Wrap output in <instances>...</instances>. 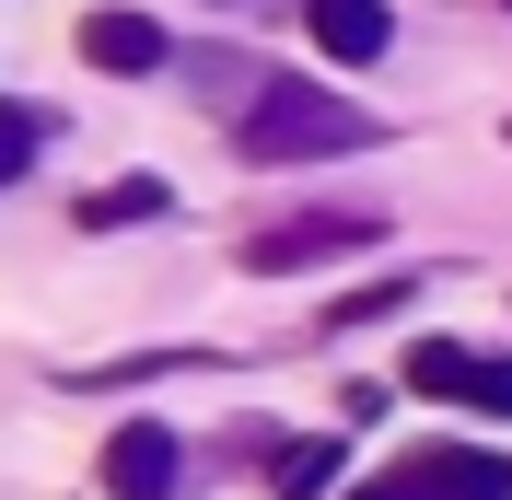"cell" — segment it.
Masks as SVG:
<instances>
[{"mask_svg":"<svg viewBox=\"0 0 512 500\" xmlns=\"http://www.w3.org/2000/svg\"><path fill=\"white\" fill-rule=\"evenodd\" d=\"M175 454L187 442L163 431V419H128V431H105V489L117 500H175Z\"/></svg>","mask_w":512,"mask_h":500,"instance_id":"cell-4","label":"cell"},{"mask_svg":"<svg viewBox=\"0 0 512 500\" xmlns=\"http://www.w3.org/2000/svg\"><path fill=\"white\" fill-rule=\"evenodd\" d=\"M350 500H419V477H408V466H396V477H361Z\"/></svg>","mask_w":512,"mask_h":500,"instance_id":"cell-13","label":"cell"},{"mask_svg":"<svg viewBox=\"0 0 512 500\" xmlns=\"http://www.w3.org/2000/svg\"><path fill=\"white\" fill-rule=\"evenodd\" d=\"M82 59L117 70V82H140V70H163V24L152 12H82Z\"/></svg>","mask_w":512,"mask_h":500,"instance_id":"cell-6","label":"cell"},{"mask_svg":"<svg viewBox=\"0 0 512 500\" xmlns=\"http://www.w3.org/2000/svg\"><path fill=\"white\" fill-rule=\"evenodd\" d=\"M466 407L512 419V349H478V361H466Z\"/></svg>","mask_w":512,"mask_h":500,"instance_id":"cell-11","label":"cell"},{"mask_svg":"<svg viewBox=\"0 0 512 500\" xmlns=\"http://www.w3.org/2000/svg\"><path fill=\"white\" fill-rule=\"evenodd\" d=\"M408 477L419 500H512V454H489V442H419Z\"/></svg>","mask_w":512,"mask_h":500,"instance_id":"cell-3","label":"cell"},{"mask_svg":"<svg viewBox=\"0 0 512 500\" xmlns=\"http://www.w3.org/2000/svg\"><path fill=\"white\" fill-rule=\"evenodd\" d=\"M373 117L326 82H256V105L233 117V152L245 163H326V152H361Z\"/></svg>","mask_w":512,"mask_h":500,"instance_id":"cell-1","label":"cell"},{"mask_svg":"<svg viewBox=\"0 0 512 500\" xmlns=\"http://www.w3.org/2000/svg\"><path fill=\"white\" fill-rule=\"evenodd\" d=\"M303 35H315L338 70H373L384 47H396V12H384V0H303Z\"/></svg>","mask_w":512,"mask_h":500,"instance_id":"cell-5","label":"cell"},{"mask_svg":"<svg viewBox=\"0 0 512 500\" xmlns=\"http://www.w3.org/2000/svg\"><path fill=\"white\" fill-rule=\"evenodd\" d=\"M35 152H47V105H0V187H12Z\"/></svg>","mask_w":512,"mask_h":500,"instance_id":"cell-10","label":"cell"},{"mask_svg":"<svg viewBox=\"0 0 512 500\" xmlns=\"http://www.w3.org/2000/svg\"><path fill=\"white\" fill-rule=\"evenodd\" d=\"M466 361H478L466 338H419L408 349V396H466Z\"/></svg>","mask_w":512,"mask_h":500,"instance_id":"cell-8","label":"cell"},{"mask_svg":"<svg viewBox=\"0 0 512 500\" xmlns=\"http://www.w3.org/2000/svg\"><path fill=\"white\" fill-rule=\"evenodd\" d=\"M373 233H384L373 210H291V221H268V233H245V268H268V280H280V268H326V256H361Z\"/></svg>","mask_w":512,"mask_h":500,"instance_id":"cell-2","label":"cell"},{"mask_svg":"<svg viewBox=\"0 0 512 500\" xmlns=\"http://www.w3.org/2000/svg\"><path fill=\"white\" fill-rule=\"evenodd\" d=\"M396 303H408V280H373V291H350V303H326V326H384Z\"/></svg>","mask_w":512,"mask_h":500,"instance_id":"cell-12","label":"cell"},{"mask_svg":"<svg viewBox=\"0 0 512 500\" xmlns=\"http://www.w3.org/2000/svg\"><path fill=\"white\" fill-rule=\"evenodd\" d=\"M117 221H163V187H152V175H128V187H94V198H82V233H117Z\"/></svg>","mask_w":512,"mask_h":500,"instance_id":"cell-9","label":"cell"},{"mask_svg":"<svg viewBox=\"0 0 512 500\" xmlns=\"http://www.w3.org/2000/svg\"><path fill=\"white\" fill-rule=\"evenodd\" d=\"M268 489H280V500H326V489H338V442H326V431L280 442V466H268Z\"/></svg>","mask_w":512,"mask_h":500,"instance_id":"cell-7","label":"cell"}]
</instances>
